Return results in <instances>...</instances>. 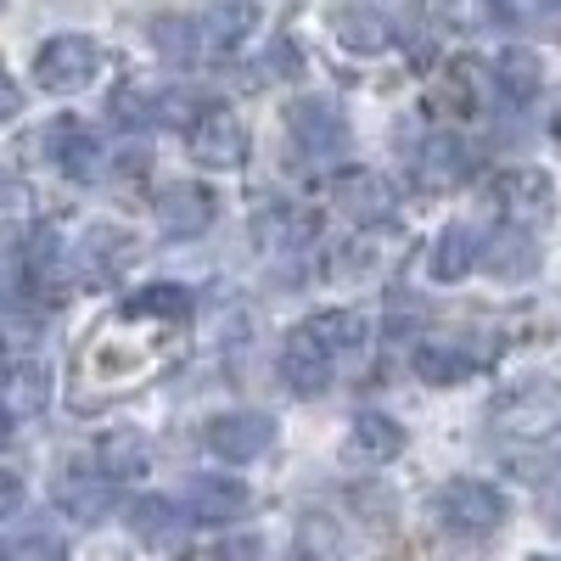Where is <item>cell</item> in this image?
I'll return each instance as SVG.
<instances>
[{"mask_svg": "<svg viewBox=\"0 0 561 561\" xmlns=\"http://www.w3.org/2000/svg\"><path fill=\"white\" fill-rule=\"evenodd\" d=\"M433 517H438V528L455 534V539H489V534L511 517V505H505V494H500L494 483H483V478H449V483L433 494Z\"/></svg>", "mask_w": 561, "mask_h": 561, "instance_id": "cell-1", "label": "cell"}, {"mask_svg": "<svg viewBox=\"0 0 561 561\" xmlns=\"http://www.w3.org/2000/svg\"><path fill=\"white\" fill-rule=\"evenodd\" d=\"M494 427L523 444L561 433V377H528L505 399H494Z\"/></svg>", "mask_w": 561, "mask_h": 561, "instance_id": "cell-2", "label": "cell"}, {"mask_svg": "<svg viewBox=\"0 0 561 561\" xmlns=\"http://www.w3.org/2000/svg\"><path fill=\"white\" fill-rule=\"evenodd\" d=\"M96 73H102V51H96V39H84V34L45 39L39 57H34V79L51 90V96H73V90H84Z\"/></svg>", "mask_w": 561, "mask_h": 561, "instance_id": "cell-3", "label": "cell"}, {"mask_svg": "<svg viewBox=\"0 0 561 561\" xmlns=\"http://www.w3.org/2000/svg\"><path fill=\"white\" fill-rule=\"evenodd\" d=\"M287 129H293V140H298V152L314 158V163H337V158H348V147H354L348 118H343L332 102H325V96H304V102H293Z\"/></svg>", "mask_w": 561, "mask_h": 561, "instance_id": "cell-4", "label": "cell"}, {"mask_svg": "<svg viewBox=\"0 0 561 561\" xmlns=\"http://www.w3.org/2000/svg\"><path fill=\"white\" fill-rule=\"evenodd\" d=\"M203 444L219 460H230V466H248V460H259L275 444V421L264 410H225V415H214L203 427Z\"/></svg>", "mask_w": 561, "mask_h": 561, "instance_id": "cell-5", "label": "cell"}, {"mask_svg": "<svg viewBox=\"0 0 561 561\" xmlns=\"http://www.w3.org/2000/svg\"><path fill=\"white\" fill-rule=\"evenodd\" d=\"M185 147L203 169H237L248 158V124L230 107H208L192 129H185Z\"/></svg>", "mask_w": 561, "mask_h": 561, "instance_id": "cell-6", "label": "cell"}, {"mask_svg": "<svg viewBox=\"0 0 561 561\" xmlns=\"http://www.w3.org/2000/svg\"><path fill=\"white\" fill-rule=\"evenodd\" d=\"M332 203L348 219H359V225H382V219H393L399 192L388 185V174H377V169H337L332 174Z\"/></svg>", "mask_w": 561, "mask_h": 561, "instance_id": "cell-7", "label": "cell"}, {"mask_svg": "<svg viewBox=\"0 0 561 561\" xmlns=\"http://www.w3.org/2000/svg\"><path fill=\"white\" fill-rule=\"evenodd\" d=\"M332 370H337V359L309 337V325H293L287 343H280V382L298 399H314V393L332 388Z\"/></svg>", "mask_w": 561, "mask_h": 561, "instance_id": "cell-8", "label": "cell"}, {"mask_svg": "<svg viewBox=\"0 0 561 561\" xmlns=\"http://www.w3.org/2000/svg\"><path fill=\"white\" fill-rule=\"evenodd\" d=\"M248 505H253V494H248V483H237V478L203 472V478L185 483V517L203 523V528H225V523H237Z\"/></svg>", "mask_w": 561, "mask_h": 561, "instance_id": "cell-9", "label": "cell"}, {"mask_svg": "<svg viewBox=\"0 0 561 561\" xmlns=\"http://www.w3.org/2000/svg\"><path fill=\"white\" fill-rule=\"evenodd\" d=\"M494 203L505 208L511 225L550 219V203H556L550 174H539V169H505V174H494Z\"/></svg>", "mask_w": 561, "mask_h": 561, "instance_id": "cell-10", "label": "cell"}, {"mask_svg": "<svg viewBox=\"0 0 561 561\" xmlns=\"http://www.w3.org/2000/svg\"><path fill=\"white\" fill-rule=\"evenodd\" d=\"M404 455V427L393 415H359L348 427V444H343V460L348 466H365V472H377V466L399 460Z\"/></svg>", "mask_w": 561, "mask_h": 561, "instance_id": "cell-11", "label": "cell"}, {"mask_svg": "<svg viewBox=\"0 0 561 561\" xmlns=\"http://www.w3.org/2000/svg\"><path fill=\"white\" fill-rule=\"evenodd\" d=\"M214 192L208 185H169V192L158 197V225L169 230V237H203V230L214 225Z\"/></svg>", "mask_w": 561, "mask_h": 561, "instance_id": "cell-12", "label": "cell"}, {"mask_svg": "<svg viewBox=\"0 0 561 561\" xmlns=\"http://www.w3.org/2000/svg\"><path fill=\"white\" fill-rule=\"evenodd\" d=\"M332 34L348 45V51L370 57V51H388L393 45V18L377 7H337L332 12Z\"/></svg>", "mask_w": 561, "mask_h": 561, "instance_id": "cell-13", "label": "cell"}, {"mask_svg": "<svg viewBox=\"0 0 561 561\" xmlns=\"http://www.w3.org/2000/svg\"><path fill=\"white\" fill-rule=\"evenodd\" d=\"M483 270H489L494 280H528V275L539 270V248H534V237H528V225H505L500 237L483 248Z\"/></svg>", "mask_w": 561, "mask_h": 561, "instance_id": "cell-14", "label": "cell"}, {"mask_svg": "<svg viewBox=\"0 0 561 561\" xmlns=\"http://www.w3.org/2000/svg\"><path fill=\"white\" fill-rule=\"evenodd\" d=\"M483 264V230L478 225H449L433 242V275L438 280H460Z\"/></svg>", "mask_w": 561, "mask_h": 561, "instance_id": "cell-15", "label": "cell"}, {"mask_svg": "<svg viewBox=\"0 0 561 561\" xmlns=\"http://www.w3.org/2000/svg\"><path fill=\"white\" fill-rule=\"evenodd\" d=\"M185 523H192V517H180V511H174L169 500H158V494H147V500H135V505H129V528H135V539H140V545H152V550H174L180 534H185Z\"/></svg>", "mask_w": 561, "mask_h": 561, "instance_id": "cell-16", "label": "cell"}, {"mask_svg": "<svg viewBox=\"0 0 561 561\" xmlns=\"http://www.w3.org/2000/svg\"><path fill=\"white\" fill-rule=\"evenodd\" d=\"M494 79H500V96L523 107V102H534V96H539L545 68H539V57L528 51V45H505L500 62H494Z\"/></svg>", "mask_w": 561, "mask_h": 561, "instance_id": "cell-17", "label": "cell"}, {"mask_svg": "<svg viewBox=\"0 0 561 561\" xmlns=\"http://www.w3.org/2000/svg\"><path fill=\"white\" fill-rule=\"evenodd\" d=\"M410 365H415V377L421 382H433V388H449V382H460L466 370H472L478 359L466 354L460 343H415V354H410Z\"/></svg>", "mask_w": 561, "mask_h": 561, "instance_id": "cell-18", "label": "cell"}, {"mask_svg": "<svg viewBox=\"0 0 561 561\" xmlns=\"http://www.w3.org/2000/svg\"><path fill=\"white\" fill-rule=\"evenodd\" d=\"M0 404L12 415H39L51 404V377H45L39 365H12L7 377H0Z\"/></svg>", "mask_w": 561, "mask_h": 561, "instance_id": "cell-19", "label": "cell"}, {"mask_svg": "<svg viewBox=\"0 0 561 561\" xmlns=\"http://www.w3.org/2000/svg\"><path fill=\"white\" fill-rule=\"evenodd\" d=\"M304 325H309V337L332 354V359H343V354H354V348L365 343V320H359L354 309H325V314H309Z\"/></svg>", "mask_w": 561, "mask_h": 561, "instance_id": "cell-20", "label": "cell"}, {"mask_svg": "<svg viewBox=\"0 0 561 561\" xmlns=\"http://www.w3.org/2000/svg\"><path fill=\"white\" fill-rule=\"evenodd\" d=\"M96 472H107L113 483L140 478V472H147V438H135V433H107V438L96 444Z\"/></svg>", "mask_w": 561, "mask_h": 561, "instance_id": "cell-21", "label": "cell"}, {"mask_svg": "<svg viewBox=\"0 0 561 561\" xmlns=\"http://www.w3.org/2000/svg\"><path fill=\"white\" fill-rule=\"evenodd\" d=\"M57 500H62V511H73V517L96 523L102 511L113 505V478H107V472H96V478H62Z\"/></svg>", "mask_w": 561, "mask_h": 561, "instance_id": "cell-22", "label": "cell"}, {"mask_svg": "<svg viewBox=\"0 0 561 561\" xmlns=\"http://www.w3.org/2000/svg\"><path fill=\"white\" fill-rule=\"evenodd\" d=\"M51 147H57V158H62V169H68L73 180H90V174H102V147H96V140H90L84 129L62 124V129L51 135Z\"/></svg>", "mask_w": 561, "mask_h": 561, "instance_id": "cell-23", "label": "cell"}, {"mask_svg": "<svg viewBox=\"0 0 561 561\" xmlns=\"http://www.w3.org/2000/svg\"><path fill=\"white\" fill-rule=\"evenodd\" d=\"M124 314H129V320H147V314H158V320H185V314H192V293L169 287V280H163V287L135 293V298L124 304Z\"/></svg>", "mask_w": 561, "mask_h": 561, "instance_id": "cell-24", "label": "cell"}, {"mask_svg": "<svg viewBox=\"0 0 561 561\" xmlns=\"http://www.w3.org/2000/svg\"><path fill=\"white\" fill-rule=\"evenodd\" d=\"M460 174H466L460 140H449V135L427 140V158H421V180H427V185H449V180H460Z\"/></svg>", "mask_w": 561, "mask_h": 561, "instance_id": "cell-25", "label": "cell"}, {"mask_svg": "<svg viewBox=\"0 0 561 561\" xmlns=\"http://www.w3.org/2000/svg\"><path fill=\"white\" fill-rule=\"evenodd\" d=\"M152 45H158V51L169 57V62H192L197 57V28L192 23H185V18H158L152 23Z\"/></svg>", "mask_w": 561, "mask_h": 561, "instance_id": "cell-26", "label": "cell"}, {"mask_svg": "<svg viewBox=\"0 0 561 561\" xmlns=\"http://www.w3.org/2000/svg\"><path fill=\"white\" fill-rule=\"evenodd\" d=\"M248 28H253V0H219V7H214V34L225 45H237Z\"/></svg>", "mask_w": 561, "mask_h": 561, "instance_id": "cell-27", "label": "cell"}, {"mask_svg": "<svg viewBox=\"0 0 561 561\" xmlns=\"http://www.w3.org/2000/svg\"><path fill=\"white\" fill-rule=\"evenodd\" d=\"M23 500V483H18V472H0V517Z\"/></svg>", "mask_w": 561, "mask_h": 561, "instance_id": "cell-28", "label": "cell"}, {"mask_svg": "<svg viewBox=\"0 0 561 561\" xmlns=\"http://www.w3.org/2000/svg\"><path fill=\"white\" fill-rule=\"evenodd\" d=\"M12 550H18V556H23V550H45V556H57V550H62V539H51V534H28V539H18Z\"/></svg>", "mask_w": 561, "mask_h": 561, "instance_id": "cell-29", "label": "cell"}, {"mask_svg": "<svg viewBox=\"0 0 561 561\" xmlns=\"http://www.w3.org/2000/svg\"><path fill=\"white\" fill-rule=\"evenodd\" d=\"M12 113H18V84L0 79V118H12Z\"/></svg>", "mask_w": 561, "mask_h": 561, "instance_id": "cell-30", "label": "cell"}, {"mask_svg": "<svg viewBox=\"0 0 561 561\" xmlns=\"http://www.w3.org/2000/svg\"><path fill=\"white\" fill-rule=\"evenodd\" d=\"M12 421H18V415H12L7 404H0V444H7V438H12Z\"/></svg>", "mask_w": 561, "mask_h": 561, "instance_id": "cell-31", "label": "cell"}]
</instances>
